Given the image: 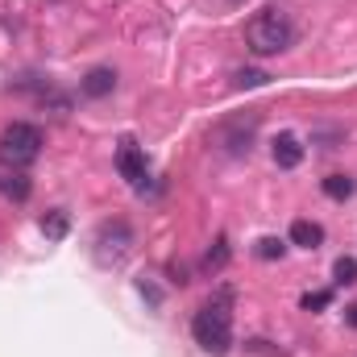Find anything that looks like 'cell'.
Returning a JSON list of instances; mask_svg holds the SVG:
<instances>
[{
	"mask_svg": "<svg viewBox=\"0 0 357 357\" xmlns=\"http://www.w3.org/2000/svg\"><path fill=\"white\" fill-rule=\"evenodd\" d=\"M233 291L220 287L195 316H191V337L208 357H229L233 354Z\"/></svg>",
	"mask_w": 357,
	"mask_h": 357,
	"instance_id": "obj_1",
	"label": "cell"
},
{
	"mask_svg": "<svg viewBox=\"0 0 357 357\" xmlns=\"http://www.w3.org/2000/svg\"><path fill=\"white\" fill-rule=\"evenodd\" d=\"M295 42H299V25H295L291 13H282V8H262V13H254L250 25H245V46H250L258 59L287 54Z\"/></svg>",
	"mask_w": 357,
	"mask_h": 357,
	"instance_id": "obj_2",
	"label": "cell"
},
{
	"mask_svg": "<svg viewBox=\"0 0 357 357\" xmlns=\"http://www.w3.org/2000/svg\"><path fill=\"white\" fill-rule=\"evenodd\" d=\"M42 146H46V137H42V129L29 125V121H13V125H4V133H0V158H4L8 167H33V162L42 158Z\"/></svg>",
	"mask_w": 357,
	"mask_h": 357,
	"instance_id": "obj_3",
	"label": "cell"
},
{
	"mask_svg": "<svg viewBox=\"0 0 357 357\" xmlns=\"http://www.w3.org/2000/svg\"><path fill=\"white\" fill-rule=\"evenodd\" d=\"M133 245V229L125 220H104L100 233H96V262L100 266H116Z\"/></svg>",
	"mask_w": 357,
	"mask_h": 357,
	"instance_id": "obj_4",
	"label": "cell"
},
{
	"mask_svg": "<svg viewBox=\"0 0 357 357\" xmlns=\"http://www.w3.org/2000/svg\"><path fill=\"white\" fill-rule=\"evenodd\" d=\"M116 171H121L125 183H133V187L146 183L150 162H146V150L137 146V137H121V142H116Z\"/></svg>",
	"mask_w": 357,
	"mask_h": 357,
	"instance_id": "obj_5",
	"label": "cell"
},
{
	"mask_svg": "<svg viewBox=\"0 0 357 357\" xmlns=\"http://www.w3.org/2000/svg\"><path fill=\"white\" fill-rule=\"evenodd\" d=\"M29 187H33V183H29V175H25L21 167H8V162L0 158V195H8V199L21 204V199H29Z\"/></svg>",
	"mask_w": 357,
	"mask_h": 357,
	"instance_id": "obj_6",
	"label": "cell"
},
{
	"mask_svg": "<svg viewBox=\"0 0 357 357\" xmlns=\"http://www.w3.org/2000/svg\"><path fill=\"white\" fill-rule=\"evenodd\" d=\"M270 154H274V162H278L282 171H295V167L303 162V146H299V137H295V133H278Z\"/></svg>",
	"mask_w": 357,
	"mask_h": 357,
	"instance_id": "obj_7",
	"label": "cell"
},
{
	"mask_svg": "<svg viewBox=\"0 0 357 357\" xmlns=\"http://www.w3.org/2000/svg\"><path fill=\"white\" fill-rule=\"evenodd\" d=\"M112 88H116V71L112 67H96V71L84 75V84H79V91L88 100H104V96H112Z\"/></svg>",
	"mask_w": 357,
	"mask_h": 357,
	"instance_id": "obj_8",
	"label": "cell"
},
{
	"mask_svg": "<svg viewBox=\"0 0 357 357\" xmlns=\"http://www.w3.org/2000/svg\"><path fill=\"white\" fill-rule=\"evenodd\" d=\"M320 241H324V229H320L316 220H295V225H291V245H299V250H320Z\"/></svg>",
	"mask_w": 357,
	"mask_h": 357,
	"instance_id": "obj_9",
	"label": "cell"
},
{
	"mask_svg": "<svg viewBox=\"0 0 357 357\" xmlns=\"http://www.w3.org/2000/svg\"><path fill=\"white\" fill-rule=\"evenodd\" d=\"M67 229H71V220H67V212H63V208H54V212H46V216H42V233H46L50 241H63V237H67Z\"/></svg>",
	"mask_w": 357,
	"mask_h": 357,
	"instance_id": "obj_10",
	"label": "cell"
},
{
	"mask_svg": "<svg viewBox=\"0 0 357 357\" xmlns=\"http://www.w3.org/2000/svg\"><path fill=\"white\" fill-rule=\"evenodd\" d=\"M320 187H324V195H328V199H349V195L357 191V183L349 175H328Z\"/></svg>",
	"mask_w": 357,
	"mask_h": 357,
	"instance_id": "obj_11",
	"label": "cell"
},
{
	"mask_svg": "<svg viewBox=\"0 0 357 357\" xmlns=\"http://www.w3.org/2000/svg\"><path fill=\"white\" fill-rule=\"evenodd\" d=\"M333 282H337V287H354L357 282V258H337V262H333Z\"/></svg>",
	"mask_w": 357,
	"mask_h": 357,
	"instance_id": "obj_12",
	"label": "cell"
},
{
	"mask_svg": "<svg viewBox=\"0 0 357 357\" xmlns=\"http://www.w3.org/2000/svg\"><path fill=\"white\" fill-rule=\"evenodd\" d=\"M225 262H229V237L220 233V237H216V245L208 250V258H204V266H208V270H225Z\"/></svg>",
	"mask_w": 357,
	"mask_h": 357,
	"instance_id": "obj_13",
	"label": "cell"
},
{
	"mask_svg": "<svg viewBox=\"0 0 357 357\" xmlns=\"http://www.w3.org/2000/svg\"><path fill=\"white\" fill-rule=\"evenodd\" d=\"M233 84H237V88H262V84H270V75L258 71V67H245V71L233 75Z\"/></svg>",
	"mask_w": 357,
	"mask_h": 357,
	"instance_id": "obj_14",
	"label": "cell"
},
{
	"mask_svg": "<svg viewBox=\"0 0 357 357\" xmlns=\"http://www.w3.org/2000/svg\"><path fill=\"white\" fill-rule=\"evenodd\" d=\"M282 254H287V245H282L278 237H262V241H258V258L274 262V258H282Z\"/></svg>",
	"mask_w": 357,
	"mask_h": 357,
	"instance_id": "obj_15",
	"label": "cell"
},
{
	"mask_svg": "<svg viewBox=\"0 0 357 357\" xmlns=\"http://www.w3.org/2000/svg\"><path fill=\"white\" fill-rule=\"evenodd\" d=\"M333 303V291H307L303 295V312H320V307H328Z\"/></svg>",
	"mask_w": 357,
	"mask_h": 357,
	"instance_id": "obj_16",
	"label": "cell"
},
{
	"mask_svg": "<svg viewBox=\"0 0 357 357\" xmlns=\"http://www.w3.org/2000/svg\"><path fill=\"white\" fill-rule=\"evenodd\" d=\"M345 324H354V328H357V303H354V307H345Z\"/></svg>",
	"mask_w": 357,
	"mask_h": 357,
	"instance_id": "obj_17",
	"label": "cell"
},
{
	"mask_svg": "<svg viewBox=\"0 0 357 357\" xmlns=\"http://www.w3.org/2000/svg\"><path fill=\"white\" fill-rule=\"evenodd\" d=\"M233 4H245V0H233Z\"/></svg>",
	"mask_w": 357,
	"mask_h": 357,
	"instance_id": "obj_18",
	"label": "cell"
}]
</instances>
